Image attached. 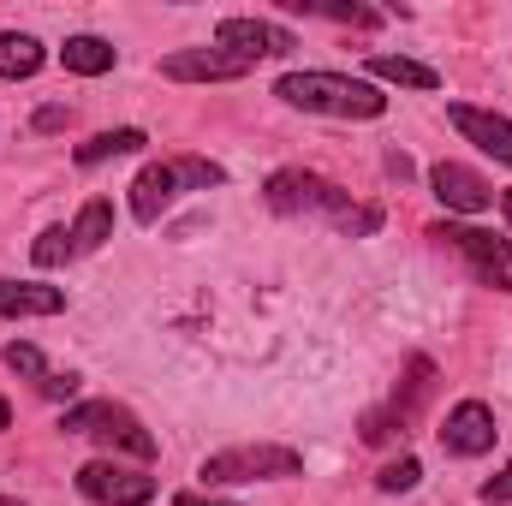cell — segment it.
I'll return each mask as SVG.
<instances>
[{"instance_id":"obj_1","label":"cell","mask_w":512,"mask_h":506,"mask_svg":"<svg viewBox=\"0 0 512 506\" xmlns=\"http://www.w3.org/2000/svg\"><path fill=\"white\" fill-rule=\"evenodd\" d=\"M274 96L298 114H322V120H382L387 96L358 78V72H280Z\"/></svg>"},{"instance_id":"obj_2","label":"cell","mask_w":512,"mask_h":506,"mask_svg":"<svg viewBox=\"0 0 512 506\" xmlns=\"http://www.w3.org/2000/svg\"><path fill=\"white\" fill-rule=\"evenodd\" d=\"M262 197H268L274 215H328V221H340L346 233H376V227H382V209H358L334 179H322V173H310V167H280V173H268Z\"/></svg>"},{"instance_id":"obj_3","label":"cell","mask_w":512,"mask_h":506,"mask_svg":"<svg viewBox=\"0 0 512 506\" xmlns=\"http://www.w3.org/2000/svg\"><path fill=\"white\" fill-rule=\"evenodd\" d=\"M197 477L209 489H245V483H286V477H304V453L298 447H280V441H251V447H227V453H209L197 465Z\"/></svg>"},{"instance_id":"obj_4","label":"cell","mask_w":512,"mask_h":506,"mask_svg":"<svg viewBox=\"0 0 512 506\" xmlns=\"http://www.w3.org/2000/svg\"><path fill=\"white\" fill-rule=\"evenodd\" d=\"M60 429H66V435H96V441H108L114 453H131L137 465L155 459V435L131 417L126 405H114V399H84V405H72V411L60 417Z\"/></svg>"},{"instance_id":"obj_5","label":"cell","mask_w":512,"mask_h":506,"mask_svg":"<svg viewBox=\"0 0 512 506\" xmlns=\"http://www.w3.org/2000/svg\"><path fill=\"white\" fill-rule=\"evenodd\" d=\"M429 239L465 256V262H471V274H477L483 286L512 292V239H495V233H483V227H471V221H435V227H429Z\"/></svg>"},{"instance_id":"obj_6","label":"cell","mask_w":512,"mask_h":506,"mask_svg":"<svg viewBox=\"0 0 512 506\" xmlns=\"http://www.w3.org/2000/svg\"><path fill=\"white\" fill-rule=\"evenodd\" d=\"M78 495L96 506H149L155 501V477L143 465H120V459H90L78 465Z\"/></svg>"},{"instance_id":"obj_7","label":"cell","mask_w":512,"mask_h":506,"mask_svg":"<svg viewBox=\"0 0 512 506\" xmlns=\"http://www.w3.org/2000/svg\"><path fill=\"white\" fill-rule=\"evenodd\" d=\"M215 48L233 54V60H245V66H256V60H280V54H292L298 36H292L286 24H274V18H221Z\"/></svg>"},{"instance_id":"obj_8","label":"cell","mask_w":512,"mask_h":506,"mask_svg":"<svg viewBox=\"0 0 512 506\" xmlns=\"http://www.w3.org/2000/svg\"><path fill=\"white\" fill-rule=\"evenodd\" d=\"M429 191H435V203L447 209V221H453V215H483V209H495V185H489L477 167H465V161H435V167H429Z\"/></svg>"},{"instance_id":"obj_9","label":"cell","mask_w":512,"mask_h":506,"mask_svg":"<svg viewBox=\"0 0 512 506\" xmlns=\"http://www.w3.org/2000/svg\"><path fill=\"white\" fill-rule=\"evenodd\" d=\"M435 435H441V453L447 459H483V453H495V435L501 429H495V411L483 399H459Z\"/></svg>"},{"instance_id":"obj_10","label":"cell","mask_w":512,"mask_h":506,"mask_svg":"<svg viewBox=\"0 0 512 506\" xmlns=\"http://www.w3.org/2000/svg\"><path fill=\"white\" fill-rule=\"evenodd\" d=\"M435 393V364L429 358H411V381H405V393H393L387 399V411H370L364 417V441L376 447V441H387V435H405V423L417 417V405Z\"/></svg>"},{"instance_id":"obj_11","label":"cell","mask_w":512,"mask_h":506,"mask_svg":"<svg viewBox=\"0 0 512 506\" xmlns=\"http://www.w3.org/2000/svg\"><path fill=\"white\" fill-rule=\"evenodd\" d=\"M185 179H179V161H149L137 179H131V221L137 227H155L173 203H179Z\"/></svg>"},{"instance_id":"obj_12","label":"cell","mask_w":512,"mask_h":506,"mask_svg":"<svg viewBox=\"0 0 512 506\" xmlns=\"http://www.w3.org/2000/svg\"><path fill=\"white\" fill-rule=\"evenodd\" d=\"M447 120H453V131H459L465 143H477L483 155H495L501 167H512V120L507 114H495V108H471V102H453Z\"/></svg>"},{"instance_id":"obj_13","label":"cell","mask_w":512,"mask_h":506,"mask_svg":"<svg viewBox=\"0 0 512 506\" xmlns=\"http://www.w3.org/2000/svg\"><path fill=\"white\" fill-rule=\"evenodd\" d=\"M245 72L251 66L233 60V54H221V48H179V54L161 60V78H173V84H233Z\"/></svg>"},{"instance_id":"obj_14","label":"cell","mask_w":512,"mask_h":506,"mask_svg":"<svg viewBox=\"0 0 512 506\" xmlns=\"http://www.w3.org/2000/svg\"><path fill=\"white\" fill-rule=\"evenodd\" d=\"M66 310V286L48 280H0V316H60Z\"/></svg>"},{"instance_id":"obj_15","label":"cell","mask_w":512,"mask_h":506,"mask_svg":"<svg viewBox=\"0 0 512 506\" xmlns=\"http://www.w3.org/2000/svg\"><path fill=\"white\" fill-rule=\"evenodd\" d=\"M114 60H120V48L108 42V36H66V48H60V66L66 72H78V78H102V72H114Z\"/></svg>"},{"instance_id":"obj_16","label":"cell","mask_w":512,"mask_h":506,"mask_svg":"<svg viewBox=\"0 0 512 506\" xmlns=\"http://www.w3.org/2000/svg\"><path fill=\"white\" fill-rule=\"evenodd\" d=\"M370 84H399V90H441V72L405 54H370Z\"/></svg>"},{"instance_id":"obj_17","label":"cell","mask_w":512,"mask_h":506,"mask_svg":"<svg viewBox=\"0 0 512 506\" xmlns=\"http://www.w3.org/2000/svg\"><path fill=\"white\" fill-rule=\"evenodd\" d=\"M48 66V48L30 36V30H0V78H36Z\"/></svg>"},{"instance_id":"obj_18","label":"cell","mask_w":512,"mask_h":506,"mask_svg":"<svg viewBox=\"0 0 512 506\" xmlns=\"http://www.w3.org/2000/svg\"><path fill=\"white\" fill-rule=\"evenodd\" d=\"M108 239H114V203H108V197H90V203L78 209V221H72V256L102 251Z\"/></svg>"},{"instance_id":"obj_19","label":"cell","mask_w":512,"mask_h":506,"mask_svg":"<svg viewBox=\"0 0 512 506\" xmlns=\"http://www.w3.org/2000/svg\"><path fill=\"white\" fill-rule=\"evenodd\" d=\"M143 143H149V131H143V126L96 131L90 143H78V167H102V161H114V155H137Z\"/></svg>"},{"instance_id":"obj_20","label":"cell","mask_w":512,"mask_h":506,"mask_svg":"<svg viewBox=\"0 0 512 506\" xmlns=\"http://www.w3.org/2000/svg\"><path fill=\"white\" fill-rule=\"evenodd\" d=\"M417 483H423V465H417L411 453H399L393 465H382V471H376V489H382V495H411Z\"/></svg>"},{"instance_id":"obj_21","label":"cell","mask_w":512,"mask_h":506,"mask_svg":"<svg viewBox=\"0 0 512 506\" xmlns=\"http://www.w3.org/2000/svg\"><path fill=\"white\" fill-rule=\"evenodd\" d=\"M0 358H6V370H12V376H30V381L54 376V370H48V358H42V346H30V340H12Z\"/></svg>"},{"instance_id":"obj_22","label":"cell","mask_w":512,"mask_h":506,"mask_svg":"<svg viewBox=\"0 0 512 506\" xmlns=\"http://www.w3.org/2000/svg\"><path fill=\"white\" fill-rule=\"evenodd\" d=\"M30 262H36V268H60V262H72V227H48V233L30 245Z\"/></svg>"},{"instance_id":"obj_23","label":"cell","mask_w":512,"mask_h":506,"mask_svg":"<svg viewBox=\"0 0 512 506\" xmlns=\"http://www.w3.org/2000/svg\"><path fill=\"white\" fill-rule=\"evenodd\" d=\"M477 501H483V506H512V459L489 477V483H483V489H477Z\"/></svg>"},{"instance_id":"obj_24","label":"cell","mask_w":512,"mask_h":506,"mask_svg":"<svg viewBox=\"0 0 512 506\" xmlns=\"http://www.w3.org/2000/svg\"><path fill=\"white\" fill-rule=\"evenodd\" d=\"M36 387H42L48 399H72V393H78V376H48V381H36Z\"/></svg>"},{"instance_id":"obj_25","label":"cell","mask_w":512,"mask_h":506,"mask_svg":"<svg viewBox=\"0 0 512 506\" xmlns=\"http://www.w3.org/2000/svg\"><path fill=\"white\" fill-rule=\"evenodd\" d=\"M66 120H72V108H42L36 114V131H60Z\"/></svg>"},{"instance_id":"obj_26","label":"cell","mask_w":512,"mask_h":506,"mask_svg":"<svg viewBox=\"0 0 512 506\" xmlns=\"http://www.w3.org/2000/svg\"><path fill=\"white\" fill-rule=\"evenodd\" d=\"M173 506H233V501H215V495H173Z\"/></svg>"},{"instance_id":"obj_27","label":"cell","mask_w":512,"mask_h":506,"mask_svg":"<svg viewBox=\"0 0 512 506\" xmlns=\"http://www.w3.org/2000/svg\"><path fill=\"white\" fill-rule=\"evenodd\" d=\"M0 429H12V405H6V393H0Z\"/></svg>"},{"instance_id":"obj_28","label":"cell","mask_w":512,"mask_h":506,"mask_svg":"<svg viewBox=\"0 0 512 506\" xmlns=\"http://www.w3.org/2000/svg\"><path fill=\"white\" fill-rule=\"evenodd\" d=\"M501 209H507V227H512V191H501Z\"/></svg>"},{"instance_id":"obj_29","label":"cell","mask_w":512,"mask_h":506,"mask_svg":"<svg viewBox=\"0 0 512 506\" xmlns=\"http://www.w3.org/2000/svg\"><path fill=\"white\" fill-rule=\"evenodd\" d=\"M0 506H24V501H12V495H0Z\"/></svg>"}]
</instances>
